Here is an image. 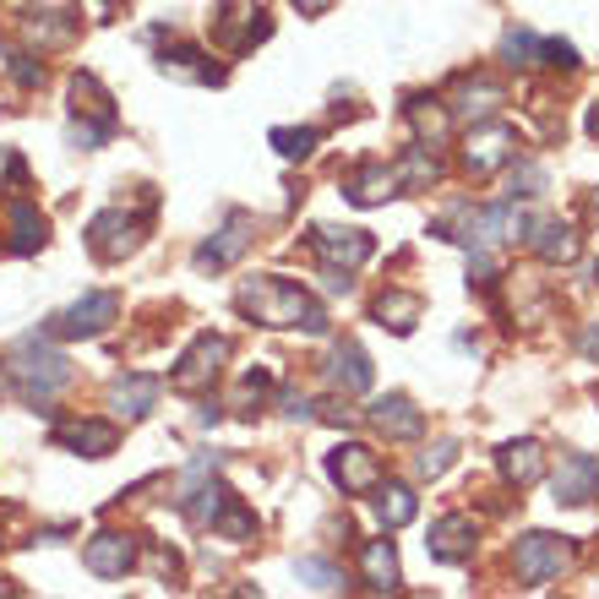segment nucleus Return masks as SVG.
I'll use <instances>...</instances> for the list:
<instances>
[{
    "instance_id": "obj_1",
    "label": "nucleus",
    "mask_w": 599,
    "mask_h": 599,
    "mask_svg": "<svg viewBox=\"0 0 599 599\" xmlns=\"http://www.w3.org/2000/svg\"><path fill=\"white\" fill-rule=\"evenodd\" d=\"M235 306L252 322H261V328H300L311 339H328V328H333L328 322V306L317 295H306L300 284H289V278H246Z\"/></svg>"
},
{
    "instance_id": "obj_2",
    "label": "nucleus",
    "mask_w": 599,
    "mask_h": 599,
    "mask_svg": "<svg viewBox=\"0 0 599 599\" xmlns=\"http://www.w3.org/2000/svg\"><path fill=\"white\" fill-rule=\"evenodd\" d=\"M534 224L528 213L517 207L513 196L507 202H491V207H458L452 224H436L430 235L436 240H463L469 252H491V246H507V240H523Z\"/></svg>"
},
{
    "instance_id": "obj_3",
    "label": "nucleus",
    "mask_w": 599,
    "mask_h": 599,
    "mask_svg": "<svg viewBox=\"0 0 599 599\" xmlns=\"http://www.w3.org/2000/svg\"><path fill=\"white\" fill-rule=\"evenodd\" d=\"M6 371H11L22 404H50V398L72 382V360L55 354V349H33V343H22V354H17Z\"/></svg>"
},
{
    "instance_id": "obj_4",
    "label": "nucleus",
    "mask_w": 599,
    "mask_h": 599,
    "mask_svg": "<svg viewBox=\"0 0 599 599\" xmlns=\"http://www.w3.org/2000/svg\"><path fill=\"white\" fill-rule=\"evenodd\" d=\"M573 567V545L561 539V534H545V528H534V534H523L513 545V573L523 589H545L550 578H561Z\"/></svg>"
},
{
    "instance_id": "obj_5",
    "label": "nucleus",
    "mask_w": 599,
    "mask_h": 599,
    "mask_svg": "<svg viewBox=\"0 0 599 599\" xmlns=\"http://www.w3.org/2000/svg\"><path fill=\"white\" fill-rule=\"evenodd\" d=\"M513 153H517V131L507 120H474V131L463 137V170L474 174V180H485L502 164H513Z\"/></svg>"
},
{
    "instance_id": "obj_6",
    "label": "nucleus",
    "mask_w": 599,
    "mask_h": 599,
    "mask_svg": "<svg viewBox=\"0 0 599 599\" xmlns=\"http://www.w3.org/2000/svg\"><path fill=\"white\" fill-rule=\"evenodd\" d=\"M229 349H235V343L224 339V333H202V339H196L191 349H185V354H180V365H174L170 387H174V393H207V387L218 382V371H224Z\"/></svg>"
},
{
    "instance_id": "obj_7",
    "label": "nucleus",
    "mask_w": 599,
    "mask_h": 599,
    "mask_svg": "<svg viewBox=\"0 0 599 599\" xmlns=\"http://www.w3.org/2000/svg\"><path fill=\"white\" fill-rule=\"evenodd\" d=\"M115 317H120V295L93 289V295H83L77 306H66V311L50 322V333H55V339H98V333L115 328Z\"/></svg>"
},
{
    "instance_id": "obj_8",
    "label": "nucleus",
    "mask_w": 599,
    "mask_h": 599,
    "mask_svg": "<svg viewBox=\"0 0 599 599\" xmlns=\"http://www.w3.org/2000/svg\"><path fill=\"white\" fill-rule=\"evenodd\" d=\"M328 474L343 496H371L382 485V452H371L365 441H343L328 452Z\"/></svg>"
},
{
    "instance_id": "obj_9",
    "label": "nucleus",
    "mask_w": 599,
    "mask_h": 599,
    "mask_svg": "<svg viewBox=\"0 0 599 599\" xmlns=\"http://www.w3.org/2000/svg\"><path fill=\"white\" fill-rule=\"evenodd\" d=\"M137 246H142V224H137L126 207L93 213V224H87V252L98 261H126Z\"/></svg>"
},
{
    "instance_id": "obj_10",
    "label": "nucleus",
    "mask_w": 599,
    "mask_h": 599,
    "mask_svg": "<svg viewBox=\"0 0 599 599\" xmlns=\"http://www.w3.org/2000/svg\"><path fill=\"white\" fill-rule=\"evenodd\" d=\"M550 491H556L561 507H589L599 496V458L595 452H567L556 480H550Z\"/></svg>"
},
{
    "instance_id": "obj_11",
    "label": "nucleus",
    "mask_w": 599,
    "mask_h": 599,
    "mask_svg": "<svg viewBox=\"0 0 599 599\" xmlns=\"http://www.w3.org/2000/svg\"><path fill=\"white\" fill-rule=\"evenodd\" d=\"M83 561L87 573H98V578H126L137 567V539L120 534V528H98L83 545Z\"/></svg>"
},
{
    "instance_id": "obj_12",
    "label": "nucleus",
    "mask_w": 599,
    "mask_h": 599,
    "mask_svg": "<svg viewBox=\"0 0 599 599\" xmlns=\"http://www.w3.org/2000/svg\"><path fill=\"white\" fill-rule=\"evenodd\" d=\"M120 441V426L115 420H93V415H72L55 426V447L66 452H83V458H109Z\"/></svg>"
},
{
    "instance_id": "obj_13",
    "label": "nucleus",
    "mask_w": 599,
    "mask_h": 599,
    "mask_svg": "<svg viewBox=\"0 0 599 599\" xmlns=\"http://www.w3.org/2000/svg\"><path fill=\"white\" fill-rule=\"evenodd\" d=\"M502 104H507V87H502V83H491V77H458L447 115H452V120H463V126H474V120H491Z\"/></svg>"
},
{
    "instance_id": "obj_14",
    "label": "nucleus",
    "mask_w": 599,
    "mask_h": 599,
    "mask_svg": "<svg viewBox=\"0 0 599 599\" xmlns=\"http://www.w3.org/2000/svg\"><path fill=\"white\" fill-rule=\"evenodd\" d=\"M252 229H257V224H252V213H229V224H224L213 240H202V246H196V257H191V261H196V272H224L229 261L252 246Z\"/></svg>"
},
{
    "instance_id": "obj_15",
    "label": "nucleus",
    "mask_w": 599,
    "mask_h": 599,
    "mask_svg": "<svg viewBox=\"0 0 599 599\" xmlns=\"http://www.w3.org/2000/svg\"><path fill=\"white\" fill-rule=\"evenodd\" d=\"M311 252L328 261V267H360V261H371L376 252V240L365 235V229H333V224H322V229H311Z\"/></svg>"
},
{
    "instance_id": "obj_16",
    "label": "nucleus",
    "mask_w": 599,
    "mask_h": 599,
    "mask_svg": "<svg viewBox=\"0 0 599 599\" xmlns=\"http://www.w3.org/2000/svg\"><path fill=\"white\" fill-rule=\"evenodd\" d=\"M474 539H480V528H474V517H463V513H447V517H436L430 523V556L436 561H447V567H463L469 556H474Z\"/></svg>"
},
{
    "instance_id": "obj_17",
    "label": "nucleus",
    "mask_w": 599,
    "mask_h": 599,
    "mask_svg": "<svg viewBox=\"0 0 599 599\" xmlns=\"http://www.w3.org/2000/svg\"><path fill=\"white\" fill-rule=\"evenodd\" d=\"M322 371H328V387H333V393H343V398H360V393H371V376H376V371H371V360H365V349H360V343H333V354H328V365H322Z\"/></svg>"
},
{
    "instance_id": "obj_18",
    "label": "nucleus",
    "mask_w": 599,
    "mask_h": 599,
    "mask_svg": "<svg viewBox=\"0 0 599 599\" xmlns=\"http://www.w3.org/2000/svg\"><path fill=\"white\" fill-rule=\"evenodd\" d=\"M272 33V22H267V11H246V6H224L218 17H213V39L224 44V50H252Z\"/></svg>"
},
{
    "instance_id": "obj_19",
    "label": "nucleus",
    "mask_w": 599,
    "mask_h": 599,
    "mask_svg": "<svg viewBox=\"0 0 599 599\" xmlns=\"http://www.w3.org/2000/svg\"><path fill=\"white\" fill-rule=\"evenodd\" d=\"M365 420L382 430L387 441H415L420 430H426V415L404 398V393H393V398H376L371 409H365Z\"/></svg>"
},
{
    "instance_id": "obj_20",
    "label": "nucleus",
    "mask_w": 599,
    "mask_h": 599,
    "mask_svg": "<svg viewBox=\"0 0 599 599\" xmlns=\"http://www.w3.org/2000/svg\"><path fill=\"white\" fill-rule=\"evenodd\" d=\"M496 469H502V480L513 485V491H528V485H539L545 480V447L539 441H507L502 452H496Z\"/></svg>"
},
{
    "instance_id": "obj_21",
    "label": "nucleus",
    "mask_w": 599,
    "mask_h": 599,
    "mask_svg": "<svg viewBox=\"0 0 599 599\" xmlns=\"http://www.w3.org/2000/svg\"><path fill=\"white\" fill-rule=\"evenodd\" d=\"M6 229H11V252H17V257H33V252H44V240H50V224H44V213H39L28 196H11V202H6Z\"/></svg>"
},
{
    "instance_id": "obj_22",
    "label": "nucleus",
    "mask_w": 599,
    "mask_h": 599,
    "mask_svg": "<svg viewBox=\"0 0 599 599\" xmlns=\"http://www.w3.org/2000/svg\"><path fill=\"white\" fill-rule=\"evenodd\" d=\"M207 528H213L218 539H229V545H252V539H257V513L224 485V491H218V507L207 517Z\"/></svg>"
},
{
    "instance_id": "obj_23",
    "label": "nucleus",
    "mask_w": 599,
    "mask_h": 599,
    "mask_svg": "<svg viewBox=\"0 0 599 599\" xmlns=\"http://www.w3.org/2000/svg\"><path fill=\"white\" fill-rule=\"evenodd\" d=\"M72 115L77 120H98V126H120L115 98L104 93V83L93 72H72Z\"/></svg>"
},
{
    "instance_id": "obj_24",
    "label": "nucleus",
    "mask_w": 599,
    "mask_h": 599,
    "mask_svg": "<svg viewBox=\"0 0 599 599\" xmlns=\"http://www.w3.org/2000/svg\"><path fill=\"white\" fill-rule=\"evenodd\" d=\"M528 240H534V257L539 261H578V252H584V235L573 229V224H561V218H550V224H534L528 229Z\"/></svg>"
},
{
    "instance_id": "obj_25",
    "label": "nucleus",
    "mask_w": 599,
    "mask_h": 599,
    "mask_svg": "<svg viewBox=\"0 0 599 599\" xmlns=\"http://www.w3.org/2000/svg\"><path fill=\"white\" fill-rule=\"evenodd\" d=\"M153 404H159V376H120V382L109 387V409L126 415V420L153 415Z\"/></svg>"
},
{
    "instance_id": "obj_26",
    "label": "nucleus",
    "mask_w": 599,
    "mask_h": 599,
    "mask_svg": "<svg viewBox=\"0 0 599 599\" xmlns=\"http://www.w3.org/2000/svg\"><path fill=\"white\" fill-rule=\"evenodd\" d=\"M360 567H365V584H371L376 595H398L404 573H398V550H393V539H371V545L360 550Z\"/></svg>"
},
{
    "instance_id": "obj_27",
    "label": "nucleus",
    "mask_w": 599,
    "mask_h": 599,
    "mask_svg": "<svg viewBox=\"0 0 599 599\" xmlns=\"http://www.w3.org/2000/svg\"><path fill=\"white\" fill-rule=\"evenodd\" d=\"M393 191H398V174L387 170V164H376V159L349 174V202H354V207H382Z\"/></svg>"
},
{
    "instance_id": "obj_28",
    "label": "nucleus",
    "mask_w": 599,
    "mask_h": 599,
    "mask_svg": "<svg viewBox=\"0 0 599 599\" xmlns=\"http://www.w3.org/2000/svg\"><path fill=\"white\" fill-rule=\"evenodd\" d=\"M22 33H28V44H39V50H55V44H72V33H77V17L72 11H28L22 17Z\"/></svg>"
},
{
    "instance_id": "obj_29",
    "label": "nucleus",
    "mask_w": 599,
    "mask_h": 599,
    "mask_svg": "<svg viewBox=\"0 0 599 599\" xmlns=\"http://www.w3.org/2000/svg\"><path fill=\"white\" fill-rule=\"evenodd\" d=\"M426 317V300L409 295V289H382L376 295V322L393 328V333H415V322Z\"/></svg>"
},
{
    "instance_id": "obj_30",
    "label": "nucleus",
    "mask_w": 599,
    "mask_h": 599,
    "mask_svg": "<svg viewBox=\"0 0 599 599\" xmlns=\"http://www.w3.org/2000/svg\"><path fill=\"white\" fill-rule=\"evenodd\" d=\"M164 77H180V83H224V66H207V55L202 50H191V44H180V50H164Z\"/></svg>"
},
{
    "instance_id": "obj_31",
    "label": "nucleus",
    "mask_w": 599,
    "mask_h": 599,
    "mask_svg": "<svg viewBox=\"0 0 599 599\" xmlns=\"http://www.w3.org/2000/svg\"><path fill=\"white\" fill-rule=\"evenodd\" d=\"M398 185L404 191H426V185H436L441 180V159H436V148H426V142H415V148H404V159H398Z\"/></svg>"
},
{
    "instance_id": "obj_32",
    "label": "nucleus",
    "mask_w": 599,
    "mask_h": 599,
    "mask_svg": "<svg viewBox=\"0 0 599 599\" xmlns=\"http://www.w3.org/2000/svg\"><path fill=\"white\" fill-rule=\"evenodd\" d=\"M371 496H376V517H382V528H404V523H415V513H420V502H415L409 485H376Z\"/></svg>"
},
{
    "instance_id": "obj_33",
    "label": "nucleus",
    "mask_w": 599,
    "mask_h": 599,
    "mask_svg": "<svg viewBox=\"0 0 599 599\" xmlns=\"http://www.w3.org/2000/svg\"><path fill=\"white\" fill-rule=\"evenodd\" d=\"M502 66H507V72L539 66V39H534L528 28H507V33H502Z\"/></svg>"
},
{
    "instance_id": "obj_34",
    "label": "nucleus",
    "mask_w": 599,
    "mask_h": 599,
    "mask_svg": "<svg viewBox=\"0 0 599 599\" xmlns=\"http://www.w3.org/2000/svg\"><path fill=\"white\" fill-rule=\"evenodd\" d=\"M409 120H415L420 142H441L447 137V104H436V98H409Z\"/></svg>"
},
{
    "instance_id": "obj_35",
    "label": "nucleus",
    "mask_w": 599,
    "mask_h": 599,
    "mask_svg": "<svg viewBox=\"0 0 599 599\" xmlns=\"http://www.w3.org/2000/svg\"><path fill=\"white\" fill-rule=\"evenodd\" d=\"M267 142H272L284 159H311V153H317V142H322V131H311V126H278Z\"/></svg>"
},
{
    "instance_id": "obj_36",
    "label": "nucleus",
    "mask_w": 599,
    "mask_h": 599,
    "mask_svg": "<svg viewBox=\"0 0 599 599\" xmlns=\"http://www.w3.org/2000/svg\"><path fill=\"white\" fill-rule=\"evenodd\" d=\"M295 578H300L306 589H317V595H339L343 589V573L333 567V561H317V556L295 561Z\"/></svg>"
},
{
    "instance_id": "obj_37",
    "label": "nucleus",
    "mask_w": 599,
    "mask_h": 599,
    "mask_svg": "<svg viewBox=\"0 0 599 599\" xmlns=\"http://www.w3.org/2000/svg\"><path fill=\"white\" fill-rule=\"evenodd\" d=\"M539 66H556V72H578V50L567 39H539Z\"/></svg>"
},
{
    "instance_id": "obj_38",
    "label": "nucleus",
    "mask_w": 599,
    "mask_h": 599,
    "mask_svg": "<svg viewBox=\"0 0 599 599\" xmlns=\"http://www.w3.org/2000/svg\"><path fill=\"white\" fill-rule=\"evenodd\" d=\"M545 185H550V174L539 170V164H513V202L517 196H545Z\"/></svg>"
},
{
    "instance_id": "obj_39",
    "label": "nucleus",
    "mask_w": 599,
    "mask_h": 599,
    "mask_svg": "<svg viewBox=\"0 0 599 599\" xmlns=\"http://www.w3.org/2000/svg\"><path fill=\"white\" fill-rule=\"evenodd\" d=\"M452 458H458V447H452V441H436V447L420 452V463H415V469H420V480H436V474H447V469H452Z\"/></svg>"
},
{
    "instance_id": "obj_40",
    "label": "nucleus",
    "mask_w": 599,
    "mask_h": 599,
    "mask_svg": "<svg viewBox=\"0 0 599 599\" xmlns=\"http://www.w3.org/2000/svg\"><path fill=\"white\" fill-rule=\"evenodd\" d=\"M11 83L22 87V93L44 87V61H33V55H11Z\"/></svg>"
},
{
    "instance_id": "obj_41",
    "label": "nucleus",
    "mask_w": 599,
    "mask_h": 599,
    "mask_svg": "<svg viewBox=\"0 0 599 599\" xmlns=\"http://www.w3.org/2000/svg\"><path fill=\"white\" fill-rule=\"evenodd\" d=\"M109 137H115V126H98V120H77V126L66 131V142H72V148H104Z\"/></svg>"
},
{
    "instance_id": "obj_42",
    "label": "nucleus",
    "mask_w": 599,
    "mask_h": 599,
    "mask_svg": "<svg viewBox=\"0 0 599 599\" xmlns=\"http://www.w3.org/2000/svg\"><path fill=\"white\" fill-rule=\"evenodd\" d=\"M278 409H284L289 420H311V404H306L295 387H284V393H278Z\"/></svg>"
},
{
    "instance_id": "obj_43",
    "label": "nucleus",
    "mask_w": 599,
    "mask_h": 599,
    "mask_svg": "<svg viewBox=\"0 0 599 599\" xmlns=\"http://www.w3.org/2000/svg\"><path fill=\"white\" fill-rule=\"evenodd\" d=\"M322 420H328V426H354V420H360V415H354V409H343V404H328V409H322Z\"/></svg>"
},
{
    "instance_id": "obj_44",
    "label": "nucleus",
    "mask_w": 599,
    "mask_h": 599,
    "mask_svg": "<svg viewBox=\"0 0 599 599\" xmlns=\"http://www.w3.org/2000/svg\"><path fill=\"white\" fill-rule=\"evenodd\" d=\"M289 6H295V11H300V17H322V11H328V6H333V0H289Z\"/></svg>"
},
{
    "instance_id": "obj_45",
    "label": "nucleus",
    "mask_w": 599,
    "mask_h": 599,
    "mask_svg": "<svg viewBox=\"0 0 599 599\" xmlns=\"http://www.w3.org/2000/svg\"><path fill=\"white\" fill-rule=\"evenodd\" d=\"M584 354L599 365V322H589V333H584Z\"/></svg>"
},
{
    "instance_id": "obj_46",
    "label": "nucleus",
    "mask_w": 599,
    "mask_h": 599,
    "mask_svg": "<svg viewBox=\"0 0 599 599\" xmlns=\"http://www.w3.org/2000/svg\"><path fill=\"white\" fill-rule=\"evenodd\" d=\"M589 137H595V142H599V104H595V109H589Z\"/></svg>"
},
{
    "instance_id": "obj_47",
    "label": "nucleus",
    "mask_w": 599,
    "mask_h": 599,
    "mask_svg": "<svg viewBox=\"0 0 599 599\" xmlns=\"http://www.w3.org/2000/svg\"><path fill=\"white\" fill-rule=\"evenodd\" d=\"M589 218H595V224H599V191H595V196H589Z\"/></svg>"
},
{
    "instance_id": "obj_48",
    "label": "nucleus",
    "mask_w": 599,
    "mask_h": 599,
    "mask_svg": "<svg viewBox=\"0 0 599 599\" xmlns=\"http://www.w3.org/2000/svg\"><path fill=\"white\" fill-rule=\"evenodd\" d=\"M17 595V584H6V578H0V599H11Z\"/></svg>"
},
{
    "instance_id": "obj_49",
    "label": "nucleus",
    "mask_w": 599,
    "mask_h": 599,
    "mask_svg": "<svg viewBox=\"0 0 599 599\" xmlns=\"http://www.w3.org/2000/svg\"><path fill=\"white\" fill-rule=\"evenodd\" d=\"M6 376H11V371H6V365H0V393H6Z\"/></svg>"
},
{
    "instance_id": "obj_50",
    "label": "nucleus",
    "mask_w": 599,
    "mask_h": 599,
    "mask_svg": "<svg viewBox=\"0 0 599 599\" xmlns=\"http://www.w3.org/2000/svg\"><path fill=\"white\" fill-rule=\"evenodd\" d=\"M595 278H599V261H595Z\"/></svg>"
}]
</instances>
